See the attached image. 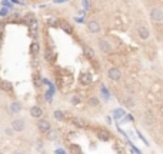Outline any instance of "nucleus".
<instances>
[{"instance_id":"0eeeda50","label":"nucleus","mask_w":163,"mask_h":154,"mask_svg":"<svg viewBox=\"0 0 163 154\" xmlns=\"http://www.w3.org/2000/svg\"><path fill=\"white\" fill-rule=\"evenodd\" d=\"M79 80H80V83L83 86H89L90 83H92V76H90V73L83 71V73H80V76H79Z\"/></svg>"},{"instance_id":"b1692460","label":"nucleus","mask_w":163,"mask_h":154,"mask_svg":"<svg viewBox=\"0 0 163 154\" xmlns=\"http://www.w3.org/2000/svg\"><path fill=\"white\" fill-rule=\"evenodd\" d=\"M102 94H103V97H104V100H109V92H108V88L104 87V86H102Z\"/></svg>"},{"instance_id":"6ab92c4d","label":"nucleus","mask_w":163,"mask_h":154,"mask_svg":"<svg viewBox=\"0 0 163 154\" xmlns=\"http://www.w3.org/2000/svg\"><path fill=\"white\" fill-rule=\"evenodd\" d=\"M39 49H40V46H39V43H32V46H30V53L33 56H37L39 54Z\"/></svg>"},{"instance_id":"dca6fc26","label":"nucleus","mask_w":163,"mask_h":154,"mask_svg":"<svg viewBox=\"0 0 163 154\" xmlns=\"http://www.w3.org/2000/svg\"><path fill=\"white\" fill-rule=\"evenodd\" d=\"M46 136H47V140H50V141H56V140L59 139V133L56 131V130H49V131L46 133Z\"/></svg>"},{"instance_id":"9d476101","label":"nucleus","mask_w":163,"mask_h":154,"mask_svg":"<svg viewBox=\"0 0 163 154\" xmlns=\"http://www.w3.org/2000/svg\"><path fill=\"white\" fill-rule=\"evenodd\" d=\"M0 90L2 92H6V93H10L13 90V84L7 80H2L0 81Z\"/></svg>"},{"instance_id":"20e7f679","label":"nucleus","mask_w":163,"mask_h":154,"mask_svg":"<svg viewBox=\"0 0 163 154\" xmlns=\"http://www.w3.org/2000/svg\"><path fill=\"white\" fill-rule=\"evenodd\" d=\"M108 77L113 81H119L120 80V77H122V73H120V70H119L117 67H112V69H109V71H108Z\"/></svg>"},{"instance_id":"5701e85b","label":"nucleus","mask_w":163,"mask_h":154,"mask_svg":"<svg viewBox=\"0 0 163 154\" xmlns=\"http://www.w3.org/2000/svg\"><path fill=\"white\" fill-rule=\"evenodd\" d=\"M45 57H46V60H47V62H50V60H53V54H52V50H50V49H46Z\"/></svg>"},{"instance_id":"a878e982","label":"nucleus","mask_w":163,"mask_h":154,"mask_svg":"<svg viewBox=\"0 0 163 154\" xmlns=\"http://www.w3.org/2000/svg\"><path fill=\"white\" fill-rule=\"evenodd\" d=\"M63 29L66 30L67 33H72V27H70V26H69V24H63Z\"/></svg>"},{"instance_id":"2eb2a0df","label":"nucleus","mask_w":163,"mask_h":154,"mask_svg":"<svg viewBox=\"0 0 163 154\" xmlns=\"http://www.w3.org/2000/svg\"><path fill=\"white\" fill-rule=\"evenodd\" d=\"M145 124L146 126H153L155 124V116H153L150 111H146L145 113Z\"/></svg>"},{"instance_id":"c756f323","label":"nucleus","mask_w":163,"mask_h":154,"mask_svg":"<svg viewBox=\"0 0 163 154\" xmlns=\"http://www.w3.org/2000/svg\"><path fill=\"white\" fill-rule=\"evenodd\" d=\"M7 15V10H6V9H2V10H0V16H6Z\"/></svg>"},{"instance_id":"ddd939ff","label":"nucleus","mask_w":163,"mask_h":154,"mask_svg":"<svg viewBox=\"0 0 163 154\" xmlns=\"http://www.w3.org/2000/svg\"><path fill=\"white\" fill-rule=\"evenodd\" d=\"M72 123H73L76 127H79V128H85L86 126H87V123H86L83 118H80V117H73V118H72Z\"/></svg>"},{"instance_id":"473e14b6","label":"nucleus","mask_w":163,"mask_h":154,"mask_svg":"<svg viewBox=\"0 0 163 154\" xmlns=\"http://www.w3.org/2000/svg\"><path fill=\"white\" fill-rule=\"evenodd\" d=\"M2 33H3V27L0 26V37H2Z\"/></svg>"},{"instance_id":"9b49d317","label":"nucleus","mask_w":163,"mask_h":154,"mask_svg":"<svg viewBox=\"0 0 163 154\" xmlns=\"http://www.w3.org/2000/svg\"><path fill=\"white\" fill-rule=\"evenodd\" d=\"M100 24H99V22H89L87 23V30H89L90 33H99L100 32Z\"/></svg>"},{"instance_id":"412c9836","label":"nucleus","mask_w":163,"mask_h":154,"mask_svg":"<svg viewBox=\"0 0 163 154\" xmlns=\"http://www.w3.org/2000/svg\"><path fill=\"white\" fill-rule=\"evenodd\" d=\"M125 104H126L127 109H134V107H136V103H134V100H133V99H130V97L125 100Z\"/></svg>"},{"instance_id":"f8f14e48","label":"nucleus","mask_w":163,"mask_h":154,"mask_svg":"<svg viewBox=\"0 0 163 154\" xmlns=\"http://www.w3.org/2000/svg\"><path fill=\"white\" fill-rule=\"evenodd\" d=\"M9 111H10L11 114L20 113V111H22V104H20L19 101H13L10 106H9Z\"/></svg>"},{"instance_id":"aec40b11","label":"nucleus","mask_w":163,"mask_h":154,"mask_svg":"<svg viewBox=\"0 0 163 154\" xmlns=\"http://www.w3.org/2000/svg\"><path fill=\"white\" fill-rule=\"evenodd\" d=\"M53 117L56 120H64V113L62 110H55L53 111Z\"/></svg>"},{"instance_id":"bb28decb","label":"nucleus","mask_w":163,"mask_h":154,"mask_svg":"<svg viewBox=\"0 0 163 154\" xmlns=\"http://www.w3.org/2000/svg\"><path fill=\"white\" fill-rule=\"evenodd\" d=\"M79 101H80V99H79L77 96H74L73 99H72V103H73V104H77V103H79Z\"/></svg>"},{"instance_id":"f257e3e1","label":"nucleus","mask_w":163,"mask_h":154,"mask_svg":"<svg viewBox=\"0 0 163 154\" xmlns=\"http://www.w3.org/2000/svg\"><path fill=\"white\" fill-rule=\"evenodd\" d=\"M11 128H13V131H23L24 128H26V121L23 120V118H15V120L11 121Z\"/></svg>"},{"instance_id":"423d86ee","label":"nucleus","mask_w":163,"mask_h":154,"mask_svg":"<svg viewBox=\"0 0 163 154\" xmlns=\"http://www.w3.org/2000/svg\"><path fill=\"white\" fill-rule=\"evenodd\" d=\"M137 33H139V39H142V40H148L149 36H150V32H149V29L146 26H139L137 27Z\"/></svg>"},{"instance_id":"f3484780","label":"nucleus","mask_w":163,"mask_h":154,"mask_svg":"<svg viewBox=\"0 0 163 154\" xmlns=\"http://www.w3.org/2000/svg\"><path fill=\"white\" fill-rule=\"evenodd\" d=\"M83 53H85V56L87 57V59H95V51H93L90 47H87V46L83 47Z\"/></svg>"},{"instance_id":"393cba45","label":"nucleus","mask_w":163,"mask_h":154,"mask_svg":"<svg viewBox=\"0 0 163 154\" xmlns=\"http://www.w3.org/2000/svg\"><path fill=\"white\" fill-rule=\"evenodd\" d=\"M42 83H43V80H42L40 77L37 76V77H34V86H37V87H40L42 86Z\"/></svg>"},{"instance_id":"4be33fe9","label":"nucleus","mask_w":163,"mask_h":154,"mask_svg":"<svg viewBox=\"0 0 163 154\" xmlns=\"http://www.w3.org/2000/svg\"><path fill=\"white\" fill-rule=\"evenodd\" d=\"M100 101L99 99H96V97H92V99H89V106L90 107H99Z\"/></svg>"},{"instance_id":"7ed1b4c3","label":"nucleus","mask_w":163,"mask_h":154,"mask_svg":"<svg viewBox=\"0 0 163 154\" xmlns=\"http://www.w3.org/2000/svg\"><path fill=\"white\" fill-rule=\"evenodd\" d=\"M99 50L102 51V53H106V54H108V53H110L113 49H112V44L109 43L106 39H100L99 40Z\"/></svg>"},{"instance_id":"4468645a","label":"nucleus","mask_w":163,"mask_h":154,"mask_svg":"<svg viewBox=\"0 0 163 154\" xmlns=\"http://www.w3.org/2000/svg\"><path fill=\"white\" fill-rule=\"evenodd\" d=\"M46 23H47L50 27H57V26L60 24V20L56 16H50V17L46 19Z\"/></svg>"},{"instance_id":"39448f33","label":"nucleus","mask_w":163,"mask_h":154,"mask_svg":"<svg viewBox=\"0 0 163 154\" xmlns=\"http://www.w3.org/2000/svg\"><path fill=\"white\" fill-rule=\"evenodd\" d=\"M150 19L156 23L163 22V11L160 9H152L150 10Z\"/></svg>"},{"instance_id":"2f4dec72","label":"nucleus","mask_w":163,"mask_h":154,"mask_svg":"<svg viewBox=\"0 0 163 154\" xmlns=\"http://www.w3.org/2000/svg\"><path fill=\"white\" fill-rule=\"evenodd\" d=\"M63 2H67V0H55V3H63Z\"/></svg>"},{"instance_id":"1a4fd4ad","label":"nucleus","mask_w":163,"mask_h":154,"mask_svg":"<svg viewBox=\"0 0 163 154\" xmlns=\"http://www.w3.org/2000/svg\"><path fill=\"white\" fill-rule=\"evenodd\" d=\"M30 116L33 118H40L43 116V110H42L39 106H33L30 109Z\"/></svg>"},{"instance_id":"f03ea898","label":"nucleus","mask_w":163,"mask_h":154,"mask_svg":"<svg viewBox=\"0 0 163 154\" xmlns=\"http://www.w3.org/2000/svg\"><path fill=\"white\" fill-rule=\"evenodd\" d=\"M37 128H39V131L40 133H47L49 130H52V126H50V121L46 120V118H40V120L37 121Z\"/></svg>"},{"instance_id":"6e6552de","label":"nucleus","mask_w":163,"mask_h":154,"mask_svg":"<svg viewBox=\"0 0 163 154\" xmlns=\"http://www.w3.org/2000/svg\"><path fill=\"white\" fill-rule=\"evenodd\" d=\"M96 136L100 141H109V140H110V133H109L108 130H97Z\"/></svg>"},{"instance_id":"7c9ffc66","label":"nucleus","mask_w":163,"mask_h":154,"mask_svg":"<svg viewBox=\"0 0 163 154\" xmlns=\"http://www.w3.org/2000/svg\"><path fill=\"white\" fill-rule=\"evenodd\" d=\"M55 153H56V154H66V153H64V150H62V148H57Z\"/></svg>"},{"instance_id":"c85d7f7f","label":"nucleus","mask_w":163,"mask_h":154,"mask_svg":"<svg viewBox=\"0 0 163 154\" xmlns=\"http://www.w3.org/2000/svg\"><path fill=\"white\" fill-rule=\"evenodd\" d=\"M82 3H83V7L85 9H89V2H87V0H83Z\"/></svg>"},{"instance_id":"cd10ccee","label":"nucleus","mask_w":163,"mask_h":154,"mask_svg":"<svg viewBox=\"0 0 163 154\" xmlns=\"http://www.w3.org/2000/svg\"><path fill=\"white\" fill-rule=\"evenodd\" d=\"M6 134H7V136H11V134H13V128H11V127L6 128Z\"/></svg>"},{"instance_id":"a211bd4d","label":"nucleus","mask_w":163,"mask_h":154,"mask_svg":"<svg viewBox=\"0 0 163 154\" xmlns=\"http://www.w3.org/2000/svg\"><path fill=\"white\" fill-rule=\"evenodd\" d=\"M69 150L72 154H82V148L77 144H69Z\"/></svg>"}]
</instances>
